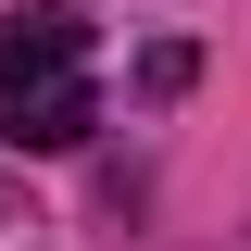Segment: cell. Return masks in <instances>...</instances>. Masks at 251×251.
<instances>
[{
    "label": "cell",
    "instance_id": "1",
    "mask_svg": "<svg viewBox=\"0 0 251 251\" xmlns=\"http://www.w3.org/2000/svg\"><path fill=\"white\" fill-rule=\"evenodd\" d=\"M88 126H100L88 13H75V0H25L13 38H0V138H13V151H75Z\"/></svg>",
    "mask_w": 251,
    "mask_h": 251
}]
</instances>
